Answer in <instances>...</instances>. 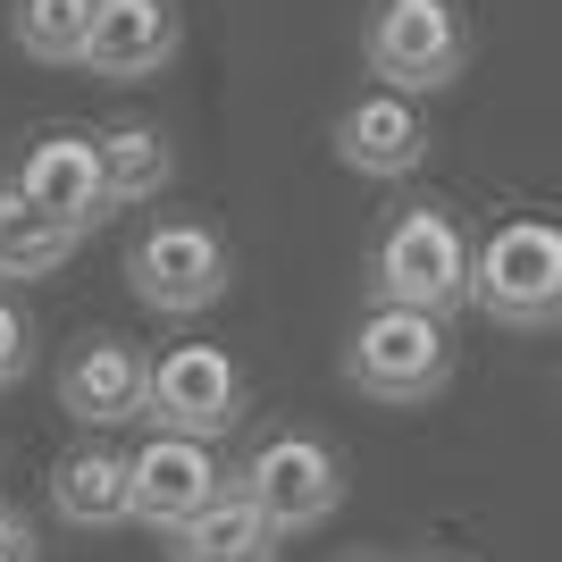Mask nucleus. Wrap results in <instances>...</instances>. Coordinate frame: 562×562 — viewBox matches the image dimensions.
<instances>
[{
    "mask_svg": "<svg viewBox=\"0 0 562 562\" xmlns=\"http://www.w3.org/2000/svg\"><path fill=\"white\" fill-rule=\"evenodd\" d=\"M9 186H18L25 202L50 218V227H68L76 244L110 218V202H101V151H93V135H85V126H43V135L18 151Z\"/></svg>",
    "mask_w": 562,
    "mask_h": 562,
    "instance_id": "8",
    "label": "nucleus"
},
{
    "mask_svg": "<svg viewBox=\"0 0 562 562\" xmlns=\"http://www.w3.org/2000/svg\"><path fill=\"white\" fill-rule=\"evenodd\" d=\"M235 278V252L227 235L211 218L193 211H160L151 227L126 244V285H135V303H151L160 319H193V311H211Z\"/></svg>",
    "mask_w": 562,
    "mask_h": 562,
    "instance_id": "6",
    "label": "nucleus"
},
{
    "mask_svg": "<svg viewBox=\"0 0 562 562\" xmlns=\"http://www.w3.org/2000/svg\"><path fill=\"white\" fill-rule=\"evenodd\" d=\"M244 361L227 345H168L151 352V378H143V420L160 437H193V446H218L235 420H244Z\"/></svg>",
    "mask_w": 562,
    "mask_h": 562,
    "instance_id": "7",
    "label": "nucleus"
},
{
    "mask_svg": "<svg viewBox=\"0 0 562 562\" xmlns=\"http://www.w3.org/2000/svg\"><path fill=\"white\" fill-rule=\"evenodd\" d=\"M0 562H43V538H34V520L18 504H0Z\"/></svg>",
    "mask_w": 562,
    "mask_h": 562,
    "instance_id": "19",
    "label": "nucleus"
},
{
    "mask_svg": "<svg viewBox=\"0 0 562 562\" xmlns=\"http://www.w3.org/2000/svg\"><path fill=\"white\" fill-rule=\"evenodd\" d=\"M25 370H34V319L0 294V386H18Z\"/></svg>",
    "mask_w": 562,
    "mask_h": 562,
    "instance_id": "18",
    "label": "nucleus"
},
{
    "mask_svg": "<svg viewBox=\"0 0 562 562\" xmlns=\"http://www.w3.org/2000/svg\"><path fill=\"white\" fill-rule=\"evenodd\" d=\"M361 59L386 93L420 101V93H446L453 76L470 68V18L462 0H370L361 18Z\"/></svg>",
    "mask_w": 562,
    "mask_h": 562,
    "instance_id": "5",
    "label": "nucleus"
},
{
    "mask_svg": "<svg viewBox=\"0 0 562 562\" xmlns=\"http://www.w3.org/2000/svg\"><path fill=\"white\" fill-rule=\"evenodd\" d=\"M278 529L244 504V495H211L202 513L186 520V529H168V562H278Z\"/></svg>",
    "mask_w": 562,
    "mask_h": 562,
    "instance_id": "15",
    "label": "nucleus"
},
{
    "mask_svg": "<svg viewBox=\"0 0 562 562\" xmlns=\"http://www.w3.org/2000/svg\"><path fill=\"white\" fill-rule=\"evenodd\" d=\"M336 160L352 168V177H378V186H403L412 168L428 160V117L420 101L386 93V85H370V93H352L345 110H336Z\"/></svg>",
    "mask_w": 562,
    "mask_h": 562,
    "instance_id": "10",
    "label": "nucleus"
},
{
    "mask_svg": "<svg viewBox=\"0 0 562 562\" xmlns=\"http://www.w3.org/2000/svg\"><path fill=\"white\" fill-rule=\"evenodd\" d=\"M93 151H101V202H110V211H143V202H160V193L177 186V143H168L160 126L117 117V126L93 135Z\"/></svg>",
    "mask_w": 562,
    "mask_h": 562,
    "instance_id": "14",
    "label": "nucleus"
},
{
    "mask_svg": "<svg viewBox=\"0 0 562 562\" xmlns=\"http://www.w3.org/2000/svg\"><path fill=\"white\" fill-rule=\"evenodd\" d=\"M50 513L68 529H117L126 520V453L110 437H85L50 462Z\"/></svg>",
    "mask_w": 562,
    "mask_h": 562,
    "instance_id": "13",
    "label": "nucleus"
},
{
    "mask_svg": "<svg viewBox=\"0 0 562 562\" xmlns=\"http://www.w3.org/2000/svg\"><path fill=\"white\" fill-rule=\"evenodd\" d=\"M470 303L495 328H562V218L546 211H513L470 244Z\"/></svg>",
    "mask_w": 562,
    "mask_h": 562,
    "instance_id": "2",
    "label": "nucleus"
},
{
    "mask_svg": "<svg viewBox=\"0 0 562 562\" xmlns=\"http://www.w3.org/2000/svg\"><path fill=\"white\" fill-rule=\"evenodd\" d=\"M227 487L244 495L278 538H303V529L336 520V504H345V453H336L328 437H311V428H269V437L227 470Z\"/></svg>",
    "mask_w": 562,
    "mask_h": 562,
    "instance_id": "4",
    "label": "nucleus"
},
{
    "mask_svg": "<svg viewBox=\"0 0 562 562\" xmlns=\"http://www.w3.org/2000/svg\"><path fill=\"white\" fill-rule=\"evenodd\" d=\"M9 34L34 68H85L93 43V0H9Z\"/></svg>",
    "mask_w": 562,
    "mask_h": 562,
    "instance_id": "16",
    "label": "nucleus"
},
{
    "mask_svg": "<svg viewBox=\"0 0 562 562\" xmlns=\"http://www.w3.org/2000/svg\"><path fill=\"white\" fill-rule=\"evenodd\" d=\"M186 43L177 0H93V43H85V76L101 85H143L160 76Z\"/></svg>",
    "mask_w": 562,
    "mask_h": 562,
    "instance_id": "12",
    "label": "nucleus"
},
{
    "mask_svg": "<svg viewBox=\"0 0 562 562\" xmlns=\"http://www.w3.org/2000/svg\"><path fill=\"white\" fill-rule=\"evenodd\" d=\"M143 378H151V352L143 345H126V336H85V345L68 352V370H59V412H68L76 428L110 437V428L143 420Z\"/></svg>",
    "mask_w": 562,
    "mask_h": 562,
    "instance_id": "11",
    "label": "nucleus"
},
{
    "mask_svg": "<svg viewBox=\"0 0 562 562\" xmlns=\"http://www.w3.org/2000/svg\"><path fill=\"white\" fill-rule=\"evenodd\" d=\"M370 303L453 319L470 303V235L446 202H403L370 235Z\"/></svg>",
    "mask_w": 562,
    "mask_h": 562,
    "instance_id": "1",
    "label": "nucleus"
},
{
    "mask_svg": "<svg viewBox=\"0 0 562 562\" xmlns=\"http://www.w3.org/2000/svg\"><path fill=\"white\" fill-rule=\"evenodd\" d=\"M211 495H227V462L211 446H193V437H143L126 453V520H151V529H186Z\"/></svg>",
    "mask_w": 562,
    "mask_h": 562,
    "instance_id": "9",
    "label": "nucleus"
},
{
    "mask_svg": "<svg viewBox=\"0 0 562 562\" xmlns=\"http://www.w3.org/2000/svg\"><path fill=\"white\" fill-rule=\"evenodd\" d=\"M446 378H453V328L446 319H428V311H386V303H370L352 319V336H345V386L352 395L412 412V403L446 395Z\"/></svg>",
    "mask_w": 562,
    "mask_h": 562,
    "instance_id": "3",
    "label": "nucleus"
},
{
    "mask_svg": "<svg viewBox=\"0 0 562 562\" xmlns=\"http://www.w3.org/2000/svg\"><path fill=\"white\" fill-rule=\"evenodd\" d=\"M76 252V235L68 227H50L34 202H25L9 177H0V285H18V278H50L59 260Z\"/></svg>",
    "mask_w": 562,
    "mask_h": 562,
    "instance_id": "17",
    "label": "nucleus"
}]
</instances>
